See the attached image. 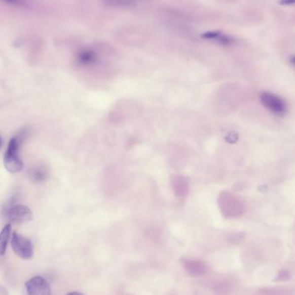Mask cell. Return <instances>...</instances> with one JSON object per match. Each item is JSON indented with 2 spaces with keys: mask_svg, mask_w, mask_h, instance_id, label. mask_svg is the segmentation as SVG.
<instances>
[{
  "mask_svg": "<svg viewBox=\"0 0 295 295\" xmlns=\"http://www.w3.org/2000/svg\"><path fill=\"white\" fill-rule=\"evenodd\" d=\"M28 295H53L50 285L45 278L35 276L25 283Z\"/></svg>",
  "mask_w": 295,
  "mask_h": 295,
  "instance_id": "277c9868",
  "label": "cell"
},
{
  "mask_svg": "<svg viewBox=\"0 0 295 295\" xmlns=\"http://www.w3.org/2000/svg\"><path fill=\"white\" fill-rule=\"evenodd\" d=\"M11 245L13 251L15 252V254L20 257L21 259L30 260L32 258L34 248L31 241L29 238L14 232L11 240Z\"/></svg>",
  "mask_w": 295,
  "mask_h": 295,
  "instance_id": "7a4b0ae2",
  "label": "cell"
},
{
  "mask_svg": "<svg viewBox=\"0 0 295 295\" xmlns=\"http://www.w3.org/2000/svg\"><path fill=\"white\" fill-rule=\"evenodd\" d=\"M6 217L9 221L17 224L29 222L32 219V212L25 205H12L6 212Z\"/></svg>",
  "mask_w": 295,
  "mask_h": 295,
  "instance_id": "3957f363",
  "label": "cell"
},
{
  "mask_svg": "<svg viewBox=\"0 0 295 295\" xmlns=\"http://www.w3.org/2000/svg\"><path fill=\"white\" fill-rule=\"evenodd\" d=\"M77 61L83 66H89L95 63L96 61V55L93 50H84L78 54Z\"/></svg>",
  "mask_w": 295,
  "mask_h": 295,
  "instance_id": "9c48e42d",
  "label": "cell"
},
{
  "mask_svg": "<svg viewBox=\"0 0 295 295\" xmlns=\"http://www.w3.org/2000/svg\"><path fill=\"white\" fill-rule=\"evenodd\" d=\"M67 295H83V293H81L79 292H68Z\"/></svg>",
  "mask_w": 295,
  "mask_h": 295,
  "instance_id": "4fadbf2b",
  "label": "cell"
},
{
  "mask_svg": "<svg viewBox=\"0 0 295 295\" xmlns=\"http://www.w3.org/2000/svg\"><path fill=\"white\" fill-rule=\"evenodd\" d=\"M1 144H2V138L0 137V146H1Z\"/></svg>",
  "mask_w": 295,
  "mask_h": 295,
  "instance_id": "5bb4252c",
  "label": "cell"
},
{
  "mask_svg": "<svg viewBox=\"0 0 295 295\" xmlns=\"http://www.w3.org/2000/svg\"><path fill=\"white\" fill-rule=\"evenodd\" d=\"M280 3L284 6H291L294 3V0H280Z\"/></svg>",
  "mask_w": 295,
  "mask_h": 295,
  "instance_id": "7c38bea8",
  "label": "cell"
},
{
  "mask_svg": "<svg viewBox=\"0 0 295 295\" xmlns=\"http://www.w3.org/2000/svg\"><path fill=\"white\" fill-rule=\"evenodd\" d=\"M11 232H12L11 224L6 225L0 232V256L6 254V248H7L10 237H11Z\"/></svg>",
  "mask_w": 295,
  "mask_h": 295,
  "instance_id": "ba28073f",
  "label": "cell"
},
{
  "mask_svg": "<svg viewBox=\"0 0 295 295\" xmlns=\"http://www.w3.org/2000/svg\"><path fill=\"white\" fill-rule=\"evenodd\" d=\"M263 105L276 114H282L286 111V105L283 101L270 94H263L261 96Z\"/></svg>",
  "mask_w": 295,
  "mask_h": 295,
  "instance_id": "5b68a950",
  "label": "cell"
},
{
  "mask_svg": "<svg viewBox=\"0 0 295 295\" xmlns=\"http://www.w3.org/2000/svg\"><path fill=\"white\" fill-rule=\"evenodd\" d=\"M202 37L207 40H214V41H218L221 44H232L233 43V39L231 38L229 35H224L219 31H208L202 35Z\"/></svg>",
  "mask_w": 295,
  "mask_h": 295,
  "instance_id": "52a82bcc",
  "label": "cell"
},
{
  "mask_svg": "<svg viewBox=\"0 0 295 295\" xmlns=\"http://www.w3.org/2000/svg\"><path fill=\"white\" fill-rule=\"evenodd\" d=\"M28 175H29L30 181L36 182V183L44 182L48 177L47 170L41 166H35L34 167H31L29 170Z\"/></svg>",
  "mask_w": 295,
  "mask_h": 295,
  "instance_id": "8992f818",
  "label": "cell"
},
{
  "mask_svg": "<svg viewBox=\"0 0 295 295\" xmlns=\"http://www.w3.org/2000/svg\"><path fill=\"white\" fill-rule=\"evenodd\" d=\"M21 141L22 139L19 136L12 138L10 140L6 154H5V157H4L5 167L6 170H8L12 174L20 172L22 168L24 167V163L19 155Z\"/></svg>",
  "mask_w": 295,
  "mask_h": 295,
  "instance_id": "6da1fadb",
  "label": "cell"
},
{
  "mask_svg": "<svg viewBox=\"0 0 295 295\" xmlns=\"http://www.w3.org/2000/svg\"><path fill=\"white\" fill-rule=\"evenodd\" d=\"M107 5L115 6H130L132 4V0H105Z\"/></svg>",
  "mask_w": 295,
  "mask_h": 295,
  "instance_id": "30bf717a",
  "label": "cell"
},
{
  "mask_svg": "<svg viewBox=\"0 0 295 295\" xmlns=\"http://www.w3.org/2000/svg\"><path fill=\"white\" fill-rule=\"evenodd\" d=\"M7 3L12 4L14 6H24V0H5Z\"/></svg>",
  "mask_w": 295,
  "mask_h": 295,
  "instance_id": "8fae6325",
  "label": "cell"
}]
</instances>
